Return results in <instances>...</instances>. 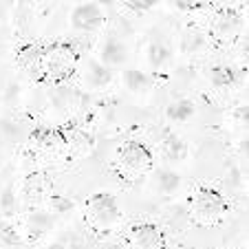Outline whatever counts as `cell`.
<instances>
[{"label":"cell","mask_w":249,"mask_h":249,"mask_svg":"<svg viewBox=\"0 0 249 249\" xmlns=\"http://www.w3.org/2000/svg\"><path fill=\"white\" fill-rule=\"evenodd\" d=\"M223 212H225V203H223V198L218 196L216 192L205 190V192H201L196 198H194L192 214H194V218H196V221L212 223V221H216Z\"/></svg>","instance_id":"cell-1"},{"label":"cell","mask_w":249,"mask_h":249,"mask_svg":"<svg viewBox=\"0 0 249 249\" xmlns=\"http://www.w3.org/2000/svg\"><path fill=\"white\" fill-rule=\"evenodd\" d=\"M89 212H90V221L97 227H110L119 216L117 205H115V201L110 196H95L89 205Z\"/></svg>","instance_id":"cell-2"},{"label":"cell","mask_w":249,"mask_h":249,"mask_svg":"<svg viewBox=\"0 0 249 249\" xmlns=\"http://www.w3.org/2000/svg\"><path fill=\"white\" fill-rule=\"evenodd\" d=\"M75 64V55L66 47H53L51 51L44 55V69L51 75H66Z\"/></svg>","instance_id":"cell-3"},{"label":"cell","mask_w":249,"mask_h":249,"mask_svg":"<svg viewBox=\"0 0 249 249\" xmlns=\"http://www.w3.org/2000/svg\"><path fill=\"white\" fill-rule=\"evenodd\" d=\"M119 161H122V168L130 170V172H143L150 165V155L143 148L135 146V143H128L119 152Z\"/></svg>","instance_id":"cell-4"},{"label":"cell","mask_w":249,"mask_h":249,"mask_svg":"<svg viewBox=\"0 0 249 249\" xmlns=\"http://www.w3.org/2000/svg\"><path fill=\"white\" fill-rule=\"evenodd\" d=\"M132 247L135 249H161L163 247V238H161L159 230L152 225H141L132 231L130 236Z\"/></svg>","instance_id":"cell-5"},{"label":"cell","mask_w":249,"mask_h":249,"mask_svg":"<svg viewBox=\"0 0 249 249\" xmlns=\"http://www.w3.org/2000/svg\"><path fill=\"white\" fill-rule=\"evenodd\" d=\"M102 22V11L97 5H82L73 14V24L80 29H93Z\"/></svg>","instance_id":"cell-6"},{"label":"cell","mask_w":249,"mask_h":249,"mask_svg":"<svg viewBox=\"0 0 249 249\" xmlns=\"http://www.w3.org/2000/svg\"><path fill=\"white\" fill-rule=\"evenodd\" d=\"M126 55H128L126 47H124L122 42H117V40H110L102 51L104 64H108V66H117V64H122V62H126Z\"/></svg>","instance_id":"cell-7"},{"label":"cell","mask_w":249,"mask_h":249,"mask_svg":"<svg viewBox=\"0 0 249 249\" xmlns=\"http://www.w3.org/2000/svg\"><path fill=\"white\" fill-rule=\"evenodd\" d=\"M168 115L172 119H177V122H185V119H190L194 115V104L188 102V99H179L168 108Z\"/></svg>","instance_id":"cell-8"},{"label":"cell","mask_w":249,"mask_h":249,"mask_svg":"<svg viewBox=\"0 0 249 249\" xmlns=\"http://www.w3.org/2000/svg\"><path fill=\"white\" fill-rule=\"evenodd\" d=\"M157 185L163 192H174L181 185V177L177 172H172V170H161L159 177H157Z\"/></svg>","instance_id":"cell-9"},{"label":"cell","mask_w":249,"mask_h":249,"mask_svg":"<svg viewBox=\"0 0 249 249\" xmlns=\"http://www.w3.org/2000/svg\"><path fill=\"white\" fill-rule=\"evenodd\" d=\"M126 84H128L130 90L141 93V90H146L148 86H150V80H148V75L139 73V71H128L126 73Z\"/></svg>","instance_id":"cell-10"},{"label":"cell","mask_w":249,"mask_h":249,"mask_svg":"<svg viewBox=\"0 0 249 249\" xmlns=\"http://www.w3.org/2000/svg\"><path fill=\"white\" fill-rule=\"evenodd\" d=\"M165 148V155H168V159H181V157L185 155V146L181 143L177 137H168L163 143Z\"/></svg>","instance_id":"cell-11"},{"label":"cell","mask_w":249,"mask_h":249,"mask_svg":"<svg viewBox=\"0 0 249 249\" xmlns=\"http://www.w3.org/2000/svg\"><path fill=\"white\" fill-rule=\"evenodd\" d=\"M89 80L93 82L95 86H104V84H108V80H110V71L106 69L104 64H93Z\"/></svg>","instance_id":"cell-12"},{"label":"cell","mask_w":249,"mask_h":249,"mask_svg":"<svg viewBox=\"0 0 249 249\" xmlns=\"http://www.w3.org/2000/svg\"><path fill=\"white\" fill-rule=\"evenodd\" d=\"M148 55H150V62H152V64H155V66H161V64H163V62L170 57V51L163 47V44L157 42V44H152V47H150V53H148Z\"/></svg>","instance_id":"cell-13"},{"label":"cell","mask_w":249,"mask_h":249,"mask_svg":"<svg viewBox=\"0 0 249 249\" xmlns=\"http://www.w3.org/2000/svg\"><path fill=\"white\" fill-rule=\"evenodd\" d=\"M203 36L198 31H188L185 33V40H183V47H185V51H196L198 47H203Z\"/></svg>","instance_id":"cell-14"},{"label":"cell","mask_w":249,"mask_h":249,"mask_svg":"<svg viewBox=\"0 0 249 249\" xmlns=\"http://www.w3.org/2000/svg\"><path fill=\"white\" fill-rule=\"evenodd\" d=\"M230 80H231V73L227 69H216L212 73V82H214V84H227Z\"/></svg>","instance_id":"cell-15"}]
</instances>
